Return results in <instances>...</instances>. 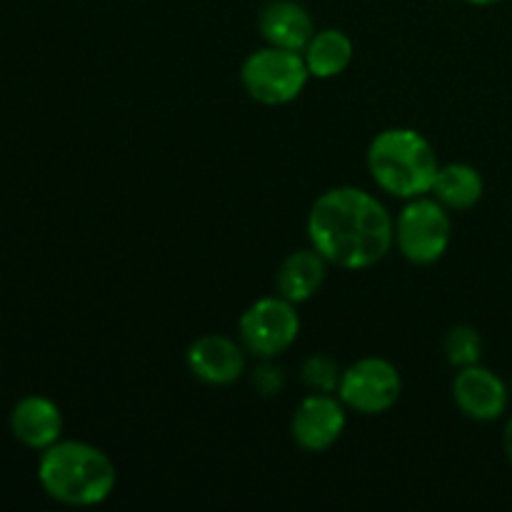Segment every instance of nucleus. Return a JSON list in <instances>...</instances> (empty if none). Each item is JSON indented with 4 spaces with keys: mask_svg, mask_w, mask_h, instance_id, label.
I'll return each instance as SVG.
<instances>
[{
    "mask_svg": "<svg viewBox=\"0 0 512 512\" xmlns=\"http://www.w3.org/2000/svg\"><path fill=\"white\" fill-rule=\"evenodd\" d=\"M340 375H343V370L328 355H310L303 363V383L313 393H338Z\"/></svg>",
    "mask_w": 512,
    "mask_h": 512,
    "instance_id": "obj_17",
    "label": "nucleus"
},
{
    "mask_svg": "<svg viewBox=\"0 0 512 512\" xmlns=\"http://www.w3.org/2000/svg\"><path fill=\"white\" fill-rule=\"evenodd\" d=\"M10 430L25 448L48 450L63 433V415L53 400L28 395L10 413Z\"/></svg>",
    "mask_w": 512,
    "mask_h": 512,
    "instance_id": "obj_12",
    "label": "nucleus"
},
{
    "mask_svg": "<svg viewBox=\"0 0 512 512\" xmlns=\"http://www.w3.org/2000/svg\"><path fill=\"white\" fill-rule=\"evenodd\" d=\"M185 363L198 380L223 388L245 373V348L228 335L210 333L190 345Z\"/></svg>",
    "mask_w": 512,
    "mask_h": 512,
    "instance_id": "obj_10",
    "label": "nucleus"
},
{
    "mask_svg": "<svg viewBox=\"0 0 512 512\" xmlns=\"http://www.w3.org/2000/svg\"><path fill=\"white\" fill-rule=\"evenodd\" d=\"M253 383H255V388H258L260 395L280 393V390H283V370L273 368V365H270V360H263V365L255 370Z\"/></svg>",
    "mask_w": 512,
    "mask_h": 512,
    "instance_id": "obj_18",
    "label": "nucleus"
},
{
    "mask_svg": "<svg viewBox=\"0 0 512 512\" xmlns=\"http://www.w3.org/2000/svg\"><path fill=\"white\" fill-rule=\"evenodd\" d=\"M240 345L260 360H273L293 348L300 335V315L295 303L283 295L260 298L250 305L238 323Z\"/></svg>",
    "mask_w": 512,
    "mask_h": 512,
    "instance_id": "obj_6",
    "label": "nucleus"
},
{
    "mask_svg": "<svg viewBox=\"0 0 512 512\" xmlns=\"http://www.w3.org/2000/svg\"><path fill=\"white\" fill-rule=\"evenodd\" d=\"M343 400L330 393H313L300 400L290 418V435L305 453H325L345 433L348 413Z\"/></svg>",
    "mask_w": 512,
    "mask_h": 512,
    "instance_id": "obj_8",
    "label": "nucleus"
},
{
    "mask_svg": "<svg viewBox=\"0 0 512 512\" xmlns=\"http://www.w3.org/2000/svg\"><path fill=\"white\" fill-rule=\"evenodd\" d=\"M503 448H505V455H508V460L512 465V418L508 420V425H505V430H503Z\"/></svg>",
    "mask_w": 512,
    "mask_h": 512,
    "instance_id": "obj_19",
    "label": "nucleus"
},
{
    "mask_svg": "<svg viewBox=\"0 0 512 512\" xmlns=\"http://www.w3.org/2000/svg\"><path fill=\"white\" fill-rule=\"evenodd\" d=\"M38 480L45 493L70 508L105 503L118 485V470L100 448L80 440L50 445L38 463Z\"/></svg>",
    "mask_w": 512,
    "mask_h": 512,
    "instance_id": "obj_2",
    "label": "nucleus"
},
{
    "mask_svg": "<svg viewBox=\"0 0 512 512\" xmlns=\"http://www.w3.org/2000/svg\"><path fill=\"white\" fill-rule=\"evenodd\" d=\"M328 260L310 245L305 250H295L280 263L275 273V290L290 303H305L323 288L328 278Z\"/></svg>",
    "mask_w": 512,
    "mask_h": 512,
    "instance_id": "obj_13",
    "label": "nucleus"
},
{
    "mask_svg": "<svg viewBox=\"0 0 512 512\" xmlns=\"http://www.w3.org/2000/svg\"><path fill=\"white\" fill-rule=\"evenodd\" d=\"M445 358L453 368H468V365H478L483 358V338L473 325H455L445 335Z\"/></svg>",
    "mask_w": 512,
    "mask_h": 512,
    "instance_id": "obj_16",
    "label": "nucleus"
},
{
    "mask_svg": "<svg viewBox=\"0 0 512 512\" xmlns=\"http://www.w3.org/2000/svg\"><path fill=\"white\" fill-rule=\"evenodd\" d=\"M400 395V370L385 358H360L340 375L338 398L353 413L383 415L398 405Z\"/></svg>",
    "mask_w": 512,
    "mask_h": 512,
    "instance_id": "obj_7",
    "label": "nucleus"
},
{
    "mask_svg": "<svg viewBox=\"0 0 512 512\" xmlns=\"http://www.w3.org/2000/svg\"><path fill=\"white\" fill-rule=\"evenodd\" d=\"M308 240L335 268L365 270L395 245V220L375 195L340 185L325 190L310 208Z\"/></svg>",
    "mask_w": 512,
    "mask_h": 512,
    "instance_id": "obj_1",
    "label": "nucleus"
},
{
    "mask_svg": "<svg viewBox=\"0 0 512 512\" xmlns=\"http://www.w3.org/2000/svg\"><path fill=\"white\" fill-rule=\"evenodd\" d=\"M465 3L478 5V8H488V5H498V3H503V0H465Z\"/></svg>",
    "mask_w": 512,
    "mask_h": 512,
    "instance_id": "obj_20",
    "label": "nucleus"
},
{
    "mask_svg": "<svg viewBox=\"0 0 512 512\" xmlns=\"http://www.w3.org/2000/svg\"><path fill=\"white\" fill-rule=\"evenodd\" d=\"M433 198L448 210H470L483 200L485 183L478 168L468 163L440 165L433 183Z\"/></svg>",
    "mask_w": 512,
    "mask_h": 512,
    "instance_id": "obj_15",
    "label": "nucleus"
},
{
    "mask_svg": "<svg viewBox=\"0 0 512 512\" xmlns=\"http://www.w3.org/2000/svg\"><path fill=\"white\" fill-rule=\"evenodd\" d=\"M368 170L380 190L400 200L428 195L438 178V153L413 128H388L368 148Z\"/></svg>",
    "mask_w": 512,
    "mask_h": 512,
    "instance_id": "obj_3",
    "label": "nucleus"
},
{
    "mask_svg": "<svg viewBox=\"0 0 512 512\" xmlns=\"http://www.w3.org/2000/svg\"><path fill=\"white\" fill-rule=\"evenodd\" d=\"M258 30L268 45L303 53L315 35V23L298 0H270L258 15Z\"/></svg>",
    "mask_w": 512,
    "mask_h": 512,
    "instance_id": "obj_11",
    "label": "nucleus"
},
{
    "mask_svg": "<svg viewBox=\"0 0 512 512\" xmlns=\"http://www.w3.org/2000/svg\"><path fill=\"white\" fill-rule=\"evenodd\" d=\"M308 80L310 70L303 53L275 48V45L253 50L240 68V83L245 93L263 105L293 103L305 90Z\"/></svg>",
    "mask_w": 512,
    "mask_h": 512,
    "instance_id": "obj_4",
    "label": "nucleus"
},
{
    "mask_svg": "<svg viewBox=\"0 0 512 512\" xmlns=\"http://www.w3.org/2000/svg\"><path fill=\"white\" fill-rule=\"evenodd\" d=\"M453 400L465 418L493 423L508 410V385L480 363L468 365L455 375Z\"/></svg>",
    "mask_w": 512,
    "mask_h": 512,
    "instance_id": "obj_9",
    "label": "nucleus"
},
{
    "mask_svg": "<svg viewBox=\"0 0 512 512\" xmlns=\"http://www.w3.org/2000/svg\"><path fill=\"white\" fill-rule=\"evenodd\" d=\"M453 223L445 205L420 195L408 200L395 220V245L413 265H433L448 253Z\"/></svg>",
    "mask_w": 512,
    "mask_h": 512,
    "instance_id": "obj_5",
    "label": "nucleus"
},
{
    "mask_svg": "<svg viewBox=\"0 0 512 512\" xmlns=\"http://www.w3.org/2000/svg\"><path fill=\"white\" fill-rule=\"evenodd\" d=\"M353 55V40L348 38V33H343V30L338 28L315 30V35L310 38V43L305 45L303 50L310 78L318 80L338 78V75L345 73L348 65L353 63Z\"/></svg>",
    "mask_w": 512,
    "mask_h": 512,
    "instance_id": "obj_14",
    "label": "nucleus"
}]
</instances>
